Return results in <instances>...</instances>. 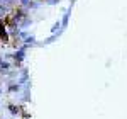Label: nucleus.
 <instances>
[{
  "instance_id": "nucleus-1",
  "label": "nucleus",
  "mask_w": 127,
  "mask_h": 119,
  "mask_svg": "<svg viewBox=\"0 0 127 119\" xmlns=\"http://www.w3.org/2000/svg\"><path fill=\"white\" fill-rule=\"evenodd\" d=\"M0 7L7 12H12L17 9V0H0Z\"/></svg>"
},
{
  "instance_id": "nucleus-2",
  "label": "nucleus",
  "mask_w": 127,
  "mask_h": 119,
  "mask_svg": "<svg viewBox=\"0 0 127 119\" xmlns=\"http://www.w3.org/2000/svg\"><path fill=\"white\" fill-rule=\"evenodd\" d=\"M42 2H44V0H32V3H34V5H37V3H42Z\"/></svg>"
}]
</instances>
